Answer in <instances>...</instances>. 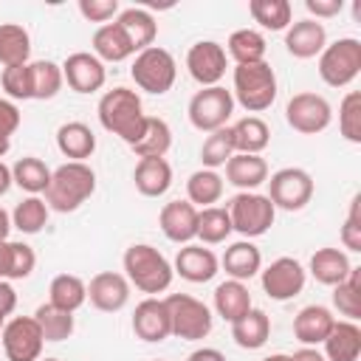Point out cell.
<instances>
[{
	"instance_id": "obj_1",
	"label": "cell",
	"mask_w": 361,
	"mask_h": 361,
	"mask_svg": "<svg viewBox=\"0 0 361 361\" xmlns=\"http://www.w3.org/2000/svg\"><path fill=\"white\" fill-rule=\"evenodd\" d=\"M99 121L107 133L118 135L124 144H135L144 133L147 113L141 104V96L130 87H113L99 99Z\"/></svg>"
},
{
	"instance_id": "obj_2",
	"label": "cell",
	"mask_w": 361,
	"mask_h": 361,
	"mask_svg": "<svg viewBox=\"0 0 361 361\" xmlns=\"http://www.w3.org/2000/svg\"><path fill=\"white\" fill-rule=\"evenodd\" d=\"M93 192H96V172L82 161H68L51 172L45 203L48 209L68 214V212H76Z\"/></svg>"
},
{
	"instance_id": "obj_3",
	"label": "cell",
	"mask_w": 361,
	"mask_h": 361,
	"mask_svg": "<svg viewBox=\"0 0 361 361\" xmlns=\"http://www.w3.org/2000/svg\"><path fill=\"white\" fill-rule=\"evenodd\" d=\"M124 276L130 285H135L138 290L155 296V293H164L169 290L172 285V262L149 243H133L127 251H124Z\"/></svg>"
},
{
	"instance_id": "obj_4",
	"label": "cell",
	"mask_w": 361,
	"mask_h": 361,
	"mask_svg": "<svg viewBox=\"0 0 361 361\" xmlns=\"http://www.w3.org/2000/svg\"><path fill=\"white\" fill-rule=\"evenodd\" d=\"M234 102H240L248 113H262L276 99V73L268 62L237 65L234 68Z\"/></svg>"
},
{
	"instance_id": "obj_5",
	"label": "cell",
	"mask_w": 361,
	"mask_h": 361,
	"mask_svg": "<svg viewBox=\"0 0 361 361\" xmlns=\"http://www.w3.org/2000/svg\"><path fill=\"white\" fill-rule=\"evenodd\" d=\"M130 76L144 93L164 96L166 90H172V85L178 79V65L166 48L149 45V48L135 54V59L130 65Z\"/></svg>"
},
{
	"instance_id": "obj_6",
	"label": "cell",
	"mask_w": 361,
	"mask_h": 361,
	"mask_svg": "<svg viewBox=\"0 0 361 361\" xmlns=\"http://www.w3.org/2000/svg\"><path fill=\"white\" fill-rule=\"evenodd\" d=\"M361 73V42L355 37H341L319 54V76L330 87H347Z\"/></svg>"
},
{
	"instance_id": "obj_7",
	"label": "cell",
	"mask_w": 361,
	"mask_h": 361,
	"mask_svg": "<svg viewBox=\"0 0 361 361\" xmlns=\"http://www.w3.org/2000/svg\"><path fill=\"white\" fill-rule=\"evenodd\" d=\"M228 217H231V228L237 234H243L245 240H254V237H262L274 226L276 209L268 200V195L240 192L228 203Z\"/></svg>"
},
{
	"instance_id": "obj_8",
	"label": "cell",
	"mask_w": 361,
	"mask_h": 361,
	"mask_svg": "<svg viewBox=\"0 0 361 361\" xmlns=\"http://www.w3.org/2000/svg\"><path fill=\"white\" fill-rule=\"evenodd\" d=\"M166 310H169V324H172V336L183 338V341H200L212 333V310L209 305H203L200 299L189 296V293H169L166 299Z\"/></svg>"
},
{
	"instance_id": "obj_9",
	"label": "cell",
	"mask_w": 361,
	"mask_h": 361,
	"mask_svg": "<svg viewBox=\"0 0 361 361\" xmlns=\"http://www.w3.org/2000/svg\"><path fill=\"white\" fill-rule=\"evenodd\" d=\"M231 113H234V96L223 85L200 87L189 102V121L200 133H214L226 127Z\"/></svg>"
},
{
	"instance_id": "obj_10",
	"label": "cell",
	"mask_w": 361,
	"mask_h": 361,
	"mask_svg": "<svg viewBox=\"0 0 361 361\" xmlns=\"http://www.w3.org/2000/svg\"><path fill=\"white\" fill-rule=\"evenodd\" d=\"M268 183V200L274 203V209H285V212H299L310 203L313 197V178L307 169L302 166H285L276 169L271 175Z\"/></svg>"
},
{
	"instance_id": "obj_11",
	"label": "cell",
	"mask_w": 361,
	"mask_h": 361,
	"mask_svg": "<svg viewBox=\"0 0 361 361\" xmlns=\"http://www.w3.org/2000/svg\"><path fill=\"white\" fill-rule=\"evenodd\" d=\"M285 121L302 135H316V133L330 127L333 107H330V102L324 96L305 90V93L290 96V102L285 104Z\"/></svg>"
},
{
	"instance_id": "obj_12",
	"label": "cell",
	"mask_w": 361,
	"mask_h": 361,
	"mask_svg": "<svg viewBox=\"0 0 361 361\" xmlns=\"http://www.w3.org/2000/svg\"><path fill=\"white\" fill-rule=\"evenodd\" d=\"M3 353L8 361H39L42 355V330L34 316H14L3 324Z\"/></svg>"
},
{
	"instance_id": "obj_13",
	"label": "cell",
	"mask_w": 361,
	"mask_h": 361,
	"mask_svg": "<svg viewBox=\"0 0 361 361\" xmlns=\"http://www.w3.org/2000/svg\"><path fill=\"white\" fill-rule=\"evenodd\" d=\"M186 68H189V76L200 87H214V85H220V79L226 76V68H228L226 48L214 39H200L186 51Z\"/></svg>"
},
{
	"instance_id": "obj_14",
	"label": "cell",
	"mask_w": 361,
	"mask_h": 361,
	"mask_svg": "<svg viewBox=\"0 0 361 361\" xmlns=\"http://www.w3.org/2000/svg\"><path fill=\"white\" fill-rule=\"evenodd\" d=\"M305 282H307V271L293 257H279L262 271V290L274 302H288V299L299 296Z\"/></svg>"
},
{
	"instance_id": "obj_15",
	"label": "cell",
	"mask_w": 361,
	"mask_h": 361,
	"mask_svg": "<svg viewBox=\"0 0 361 361\" xmlns=\"http://www.w3.org/2000/svg\"><path fill=\"white\" fill-rule=\"evenodd\" d=\"M62 76H65L71 90L96 93V90L104 87L107 71H104V62L99 56H93L90 51H76L62 62Z\"/></svg>"
},
{
	"instance_id": "obj_16",
	"label": "cell",
	"mask_w": 361,
	"mask_h": 361,
	"mask_svg": "<svg viewBox=\"0 0 361 361\" xmlns=\"http://www.w3.org/2000/svg\"><path fill=\"white\" fill-rule=\"evenodd\" d=\"M133 333L141 338V341H164L172 336V324H169V310H166V302L158 299V296H147L144 302L135 305L133 310Z\"/></svg>"
},
{
	"instance_id": "obj_17",
	"label": "cell",
	"mask_w": 361,
	"mask_h": 361,
	"mask_svg": "<svg viewBox=\"0 0 361 361\" xmlns=\"http://www.w3.org/2000/svg\"><path fill=\"white\" fill-rule=\"evenodd\" d=\"M87 299L102 313H118L130 302V282L124 274L102 271L87 282Z\"/></svg>"
},
{
	"instance_id": "obj_18",
	"label": "cell",
	"mask_w": 361,
	"mask_h": 361,
	"mask_svg": "<svg viewBox=\"0 0 361 361\" xmlns=\"http://www.w3.org/2000/svg\"><path fill=\"white\" fill-rule=\"evenodd\" d=\"M158 226L166 240L189 245L197 237V209L189 200H169L158 214Z\"/></svg>"
},
{
	"instance_id": "obj_19",
	"label": "cell",
	"mask_w": 361,
	"mask_h": 361,
	"mask_svg": "<svg viewBox=\"0 0 361 361\" xmlns=\"http://www.w3.org/2000/svg\"><path fill=\"white\" fill-rule=\"evenodd\" d=\"M175 274H180V279L186 282H195V285H203L209 279H214V274L220 271V259L214 257L212 248H203V245H183L175 257V265H172Z\"/></svg>"
},
{
	"instance_id": "obj_20",
	"label": "cell",
	"mask_w": 361,
	"mask_h": 361,
	"mask_svg": "<svg viewBox=\"0 0 361 361\" xmlns=\"http://www.w3.org/2000/svg\"><path fill=\"white\" fill-rule=\"evenodd\" d=\"M324 45H327V31L322 23H316L310 17L296 20L285 28V48L296 59H313L324 51Z\"/></svg>"
},
{
	"instance_id": "obj_21",
	"label": "cell",
	"mask_w": 361,
	"mask_h": 361,
	"mask_svg": "<svg viewBox=\"0 0 361 361\" xmlns=\"http://www.w3.org/2000/svg\"><path fill=\"white\" fill-rule=\"evenodd\" d=\"M333 324H336V316H333L330 307L307 305L293 319V336H296V341H302V347H316V344H322L327 338Z\"/></svg>"
},
{
	"instance_id": "obj_22",
	"label": "cell",
	"mask_w": 361,
	"mask_h": 361,
	"mask_svg": "<svg viewBox=\"0 0 361 361\" xmlns=\"http://www.w3.org/2000/svg\"><path fill=\"white\" fill-rule=\"evenodd\" d=\"M226 180L231 186H237L240 192H254L257 186H262L268 180V164L262 155L234 152L226 161Z\"/></svg>"
},
{
	"instance_id": "obj_23",
	"label": "cell",
	"mask_w": 361,
	"mask_h": 361,
	"mask_svg": "<svg viewBox=\"0 0 361 361\" xmlns=\"http://www.w3.org/2000/svg\"><path fill=\"white\" fill-rule=\"evenodd\" d=\"M220 265H223V271L228 274V279L245 282V279H251V276L259 274V268H262V254H259V248H257L251 240H237V243H231V245L226 248Z\"/></svg>"
},
{
	"instance_id": "obj_24",
	"label": "cell",
	"mask_w": 361,
	"mask_h": 361,
	"mask_svg": "<svg viewBox=\"0 0 361 361\" xmlns=\"http://www.w3.org/2000/svg\"><path fill=\"white\" fill-rule=\"evenodd\" d=\"M133 180L144 197H161L172 186V166L166 158H138Z\"/></svg>"
},
{
	"instance_id": "obj_25",
	"label": "cell",
	"mask_w": 361,
	"mask_h": 361,
	"mask_svg": "<svg viewBox=\"0 0 361 361\" xmlns=\"http://www.w3.org/2000/svg\"><path fill=\"white\" fill-rule=\"evenodd\" d=\"M322 344H324V358L327 361H358V355H361V327L355 322H347V319L336 322Z\"/></svg>"
},
{
	"instance_id": "obj_26",
	"label": "cell",
	"mask_w": 361,
	"mask_h": 361,
	"mask_svg": "<svg viewBox=\"0 0 361 361\" xmlns=\"http://www.w3.org/2000/svg\"><path fill=\"white\" fill-rule=\"evenodd\" d=\"M56 149L68 161H82L96 152V135L85 121H65L56 130Z\"/></svg>"
},
{
	"instance_id": "obj_27",
	"label": "cell",
	"mask_w": 361,
	"mask_h": 361,
	"mask_svg": "<svg viewBox=\"0 0 361 361\" xmlns=\"http://www.w3.org/2000/svg\"><path fill=\"white\" fill-rule=\"evenodd\" d=\"M93 56H99L102 62H124V59L135 56L124 28L116 20L104 23L93 31Z\"/></svg>"
},
{
	"instance_id": "obj_28",
	"label": "cell",
	"mask_w": 361,
	"mask_h": 361,
	"mask_svg": "<svg viewBox=\"0 0 361 361\" xmlns=\"http://www.w3.org/2000/svg\"><path fill=\"white\" fill-rule=\"evenodd\" d=\"M268 336H271V319L259 307H251L237 322H231V338L243 350H259V347H265Z\"/></svg>"
},
{
	"instance_id": "obj_29",
	"label": "cell",
	"mask_w": 361,
	"mask_h": 361,
	"mask_svg": "<svg viewBox=\"0 0 361 361\" xmlns=\"http://www.w3.org/2000/svg\"><path fill=\"white\" fill-rule=\"evenodd\" d=\"M116 23L124 28V34H127V39H130V45H133L135 54L144 51V48H149V45H155L158 23H155V17L147 8H135V6L133 8H124V11H118Z\"/></svg>"
},
{
	"instance_id": "obj_30",
	"label": "cell",
	"mask_w": 361,
	"mask_h": 361,
	"mask_svg": "<svg viewBox=\"0 0 361 361\" xmlns=\"http://www.w3.org/2000/svg\"><path fill=\"white\" fill-rule=\"evenodd\" d=\"M353 271L350 265V257L341 251V248H319L313 257H310V274L319 285H338L341 279H347V274Z\"/></svg>"
},
{
	"instance_id": "obj_31",
	"label": "cell",
	"mask_w": 361,
	"mask_h": 361,
	"mask_svg": "<svg viewBox=\"0 0 361 361\" xmlns=\"http://www.w3.org/2000/svg\"><path fill=\"white\" fill-rule=\"evenodd\" d=\"M214 310L226 322H237L243 313H248L251 310V293H248L245 282H237V279L220 282L214 288Z\"/></svg>"
},
{
	"instance_id": "obj_32",
	"label": "cell",
	"mask_w": 361,
	"mask_h": 361,
	"mask_svg": "<svg viewBox=\"0 0 361 361\" xmlns=\"http://www.w3.org/2000/svg\"><path fill=\"white\" fill-rule=\"evenodd\" d=\"M265 37L254 28H237L231 31L228 42H226V56H231L237 65H254V62H265Z\"/></svg>"
},
{
	"instance_id": "obj_33",
	"label": "cell",
	"mask_w": 361,
	"mask_h": 361,
	"mask_svg": "<svg viewBox=\"0 0 361 361\" xmlns=\"http://www.w3.org/2000/svg\"><path fill=\"white\" fill-rule=\"evenodd\" d=\"M169 147H172V127L158 116H147L144 133L130 149L138 158H164L169 152Z\"/></svg>"
},
{
	"instance_id": "obj_34",
	"label": "cell",
	"mask_w": 361,
	"mask_h": 361,
	"mask_svg": "<svg viewBox=\"0 0 361 361\" xmlns=\"http://www.w3.org/2000/svg\"><path fill=\"white\" fill-rule=\"evenodd\" d=\"M31 37L20 23H0V65H28Z\"/></svg>"
},
{
	"instance_id": "obj_35",
	"label": "cell",
	"mask_w": 361,
	"mask_h": 361,
	"mask_svg": "<svg viewBox=\"0 0 361 361\" xmlns=\"http://www.w3.org/2000/svg\"><path fill=\"white\" fill-rule=\"evenodd\" d=\"M231 138H234V152L259 155L271 141V130L259 116H245L231 127Z\"/></svg>"
},
{
	"instance_id": "obj_36",
	"label": "cell",
	"mask_w": 361,
	"mask_h": 361,
	"mask_svg": "<svg viewBox=\"0 0 361 361\" xmlns=\"http://www.w3.org/2000/svg\"><path fill=\"white\" fill-rule=\"evenodd\" d=\"M48 302L68 310V313H76L85 302H87V285L82 276L76 274H59L51 279V288H48Z\"/></svg>"
},
{
	"instance_id": "obj_37",
	"label": "cell",
	"mask_w": 361,
	"mask_h": 361,
	"mask_svg": "<svg viewBox=\"0 0 361 361\" xmlns=\"http://www.w3.org/2000/svg\"><path fill=\"white\" fill-rule=\"evenodd\" d=\"M223 197V178L217 169H197L186 180V200L197 209H209Z\"/></svg>"
},
{
	"instance_id": "obj_38",
	"label": "cell",
	"mask_w": 361,
	"mask_h": 361,
	"mask_svg": "<svg viewBox=\"0 0 361 361\" xmlns=\"http://www.w3.org/2000/svg\"><path fill=\"white\" fill-rule=\"evenodd\" d=\"M11 178H14V183H17L23 192L39 195V192H45L48 183H51V169H48V164H45L42 158L25 155V158H17V164L11 166Z\"/></svg>"
},
{
	"instance_id": "obj_39",
	"label": "cell",
	"mask_w": 361,
	"mask_h": 361,
	"mask_svg": "<svg viewBox=\"0 0 361 361\" xmlns=\"http://www.w3.org/2000/svg\"><path fill=\"white\" fill-rule=\"evenodd\" d=\"M31 68V99H54L59 90H62V65L51 62V59H37V62H28Z\"/></svg>"
},
{
	"instance_id": "obj_40",
	"label": "cell",
	"mask_w": 361,
	"mask_h": 361,
	"mask_svg": "<svg viewBox=\"0 0 361 361\" xmlns=\"http://www.w3.org/2000/svg\"><path fill=\"white\" fill-rule=\"evenodd\" d=\"M48 203L39 195H28L25 200H20L11 212V228L23 231V234H39L48 223Z\"/></svg>"
},
{
	"instance_id": "obj_41",
	"label": "cell",
	"mask_w": 361,
	"mask_h": 361,
	"mask_svg": "<svg viewBox=\"0 0 361 361\" xmlns=\"http://www.w3.org/2000/svg\"><path fill=\"white\" fill-rule=\"evenodd\" d=\"M34 319H37L45 341H65V338L73 336V313H68V310H62L51 302L39 305L34 310Z\"/></svg>"
},
{
	"instance_id": "obj_42",
	"label": "cell",
	"mask_w": 361,
	"mask_h": 361,
	"mask_svg": "<svg viewBox=\"0 0 361 361\" xmlns=\"http://www.w3.org/2000/svg\"><path fill=\"white\" fill-rule=\"evenodd\" d=\"M248 11L265 31H285L293 23V8L288 0H251Z\"/></svg>"
},
{
	"instance_id": "obj_43",
	"label": "cell",
	"mask_w": 361,
	"mask_h": 361,
	"mask_svg": "<svg viewBox=\"0 0 361 361\" xmlns=\"http://www.w3.org/2000/svg\"><path fill=\"white\" fill-rule=\"evenodd\" d=\"M231 231H234V228H231V217H228V209H223V206L197 209V237H200L206 245H217V243H226Z\"/></svg>"
},
{
	"instance_id": "obj_44",
	"label": "cell",
	"mask_w": 361,
	"mask_h": 361,
	"mask_svg": "<svg viewBox=\"0 0 361 361\" xmlns=\"http://www.w3.org/2000/svg\"><path fill=\"white\" fill-rule=\"evenodd\" d=\"M333 305L341 316H347V322L361 319V268H353L347 279L333 285Z\"/></svg>"
},
{
	"instance_id": "obj_45",
	"label": "cell",
	"mask_w": 361,
	"mask_h": 361,
	"mask_svg": "<svg viewBox=\"0 0 361 361\" xmlns=\"http://www.w3.org/2000/svg\"><path fill=\"white\" fill-rule=\"evenodd\" d=\"M234 155V138H231V127H220L214 133L206 135L203 147H200V161L203 169H217L226 166V161Z\"/></svg>"
},
{
	"instance_id": "obj_46",
	"label": "cell",
	"mask_w": 361,
	"mask_h": 361,
	"mask_svg": "<svg viewBox=\"0 0 361 361\" xmlns=\"http://www.w3.org/2000/svg\"><path fill=\"white\" fill-rule=\"evenodd\" d=\"M338 130L350 144H361V93L350 90L338 104Z\"/></svg>"
},
{
	"instance_id": "obj_47",
	"label": "cell",
	"mask_w": 361,
	"mask_h": 361,
	"mask_svg": "<svg viewBox=\"0 0 361 361\" xmlns=\"http://www.w3.org/2000/svg\"><path fill=\"white\" fill-rule=\"evenodd\" d=\"M0 85L6 90V96L14 102V99H31V68L28 65H11V68H3L0 73Z\"/></svg>"
},
{
	"instance_id": "obj_48",
	"label": "cell",
	"mask_w": 361,
	"mask_h": 361,
	"mask_svg": "<svg viewBox=\"0 0 361 361\" xmlns=\"http://www.w3.org/2000/svg\"><path fill=\"white\" fill-rule=\"evenodd\" d=\"M37 268V254L28 243H11L8 240V276L6 279H25Z\"/></svg>"
},
{
	"instance_id": "obj_49",
	"label": "cell",
	"mask_w": 361,
	"mask_h": 361,
	"mask_svg": "<svg viewBox=\"0 0 361 361\" xmlns=\"http://www.w3.org/2000/svg\"><path fill=\"white\" fill-rule=\"evenodd\" d=\"M341 243L347 251H361V195L350 200V212L341 226Z\"/></svg>"
},
{
	"instance_id": "obj_50",
	"label": "cell",
	"mask_w": 361,
	"mask_h": 361,
	"mask_svg": "<svg viewBox=\"0 0 361 361\" xmlns=\"http://www.w3.org/2000/svg\"><path fill=\"white\" fill-rule=\"evenodd\" d=\"M20 127V107L11 99H0V158L11 149V135Z\"/></svg>"
},
{
	"instance_id": "obj_51",
	"label": "cell",
	"mask_w": 361,
	"mask_h": 361,
	"mask_svg": "<svg viewBox=\"0 0 361 361\" xmlns=\"http://www.w3.org/2000/svg\"><path fill=\"white\" fill-rule=\"evenodd\" d=\"M79 14L87 23H110L118 17V0H79Z\"/></svg>"
},
{
	"instance_id": "obj_52",
	"label": "cell",
	"mask_w": 361,
	"mask_h": 361,
	"mask_svg": "<svg viewBox=\"0 0 361 361\" xmlns=\"http://www.w3.org/2000/svg\"><path fill=\"white\" fill-rule=\"evenodd\" d=\"M305 8L316 17V23L319 20H327V17H336V14H341V8H344V3L341 0H305ZM310 17V20H313Z\"/></svg>"
},
{
	"instance_id": "obj_53",
	"label": "cell",
	"mask_w": 361,
	"mask_h": 361,
	"mask_svg": "<svg viewBox=\"0 0 361 361\" xmlns=\"http://www.w3.org/2000/svg\"><path fill=\"white\" fill-rule=\"evenodd\" d=\"M14 307H17V293H14V288H11L8 279H0V313H3V316H11Z\"/></svg>"
},
{
	"instance_id": "obj_54",
	"label": "cell",
	"mask_w": 361,
	"mask_h": 361,
	"mask_svg": "<svg viewBox=\"0 0 361 361\" xmlns=\"http://www.w3.org/2000/svg\"><path fill=\"white\" fill-rule=\"evenodd\" d=\"M186 361H226V355H223L217 347H200V350L189 353Z\"/></svg>"
},
{
	"instance_id": "obj_55",
	"label": "cell",
	"mask_w": 361,
	"mask_h": 361,
	"mask_svg": "<svg viewBox=\"0 0 361 361\" xmlns=\"http://www.w3.org/2000/svg\"><path fill=\"white\" fill-rule=\"evenodd\" d=\"M288 361H327V358H324V353L316 350V347H299L293 355H288Z\"/></svg>"
},
{
	"instance_id": "obj_56",
	"label": "cell",
	"mask_w": 361,
	"mask_h": 361,
	"mask_svg": "<svg viewBox=\"0 0 361 361\" xmlns=\"http://www.w3.org/2000/svg\"><path fill=\"white\" fill-rule=\"evenodd\" d=\"M11 183H14V178H11V166H6V164L0 161V197L11 189Z\"/></svg>"
},
{
	"instance_id": "obj_57",
	"label": "cell",
	"mask_w": 361,
	"mask_h": 361,
	"mask_svg": "<svg viewBox=\"0 0 361 361\" xmlns=\"http://www.w3.org/2000/svg\"><path fill=\"white\" fill-rule=\"evenodd\" d=\"M8 276V240H0V279Z\"/></svg>"
},
{
	"instance_id": "obj_58",
	"label": "cell",
	"mask_w": 361,
	"mask_h": 361,
	"mask_svg": "<svg viewBox=\"0 0 361 361\" xmlns=\"http://www.w3.org/2000/svg\"><path fill=\"white\" fill-rule=\"evenodd\" d=\"M8 231H11V214L0 206V240H8Z\"/></svg>"
},
{
	"instance_id": "obj_59",
	"label": "cell",
	"mask_w": 361,
	"mask_h": 361,
	"mask_svg": "<svg viewBox=\"0 0 361 361\" xmlns=\"http://www.w3.org/2000/svg\"><path fill=\"white\" fill-rule=\"evenodd\" d=\"M262 361H288V355H285V353H274V355H268V358H262Z\"/></svg>"
},
{
	"instance_id": "obj_60",
	"label": "cell",
	"mask_w": 361,
	"mask_h": 361,
	"mask_svg": "<svg viewBox=\"0 0 361 361\" xmlns=\"http://www.w3.org/2000/svg\"><path fill=\"white\" fill-rule=\"evenodd\" d=\"M3 324H6V316L0 313V333H3Z\"/></svg>"
},
{
	"instance_id": "obj_61",
	"label": "cell",
	"mask_w": 361,
	"mask_h": 361,
	"mask_svg": "<svg viewBox=\"0 0 361 361\" xmlns=\"http://www.w3.org/2000/svg\"><path fill=\"white\" fill-rule=\"evenodd\" d=\"M39 361H59V358H39Z\"/></svg>"
},
{
	"instance_id": "obj_62",
	"label": "cell",
	"mask_w": 361,
	"mask_h": 361,
	"mask_svg": "<svg viewBox=\"0 0 361 361\" xmlns=\"http://www.w3.org/2000/svg\"><path fill=\"white\" fill-rule=\"evenodd\" d=\"M152 361H164V358H152Z\"/></svg>"
}]
</instances>
